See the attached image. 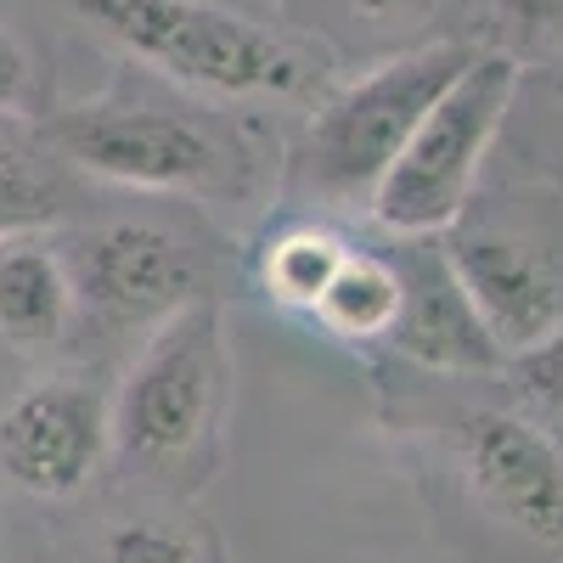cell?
Wrapping results in <instances>:
<instances>
[{
	"instance_id": "6da1fadb",
	"label": "cell",
	"mask_w": 563,
	"mask_h": 563,
	"mask_svg": "<svg viewBox=\"0 0 563 563\" xmlns=\"http://www.w3.org/2000/svg\"><path fill=\"white\" fill-rule=\"evenodd\" d=\"M474 57H479L474 40H429L384 57L361 79L339 85L333 97H321L288 158L294 192L310 198V209L372 203L378 180L400 158L422 113L445 97Z\"/></svg>"
},
{
	"instance_id": "7a4b0ae2",
	"label": "cell",
	"mask_w": 563,
	"mask_h": 563,
	"mask_svg": "<svg viewBox=\"0 0 563 563\" xmlns=\"http://www.w3.org/2000/svg\"><path fill=\"white\" fill-rule=\"evenodd\" d=\"M231 411V344L220 299H198L158 321L113 395V451L147 474L203 485L220 462Z\"/></svg>"
},
{
	"instance_id": "3957f363",
	"label": "cell",
	"mask_w": 563,
	"mask_h": 563,
	"mask_svg": "<svg viewBox=\"0 0 563 563\" xmlns=\"http://www.w3.org/2000/svg\"><path fill=\"white\" fill-rule=\"evenodd\" d=\"M525 90V63L507 45H479V57L456 74V85L422 113L400 158L378 180L366 214L389 238H440V231L474 203L485 158L507 113Z\"/></svg>"
},
{
	"instance_id": "277c9868",
	"label": "cell",
	"mask_w": 563,
	"mask_h": 563,
	"mask_svg": "<svg viewBox=\"0 0 563 563\" xmlns=\"http://www.w3.org/2000/svg\"><path fill=\"white\" fill-rule=\"evenodd\" d=\"M68 7L108 34L135 63L158 68L175 85H192L203 97H294L310 68L288 40H276L243 12H225L214 0H68Z\"/></svg>"
},
{
	"instance_id": "5b68a950",
	"label": "cell",
	"mask_w": 563,
	"mask_h": 563,
	"mask_svg": "<svg viewBox=\"0 0 563 563\" xmlns=\"http://www.w3.org/2000/svg\"><path fill=\"white\" fill-rule=\"evenodd\" d=\"M52 147L108 186L158 198H238L249 158L203 113L169 102H85L57 113Z\"/></svg>"
},
{
	"instance_id": "8992f818",
	"label": "cell",
	"mask_w": 563,
	"mask_h": 563,
	"mask_svg": "<svg viewBox=\"0 0 563 563\" xmlns=\"http://www.w3.org/2000/svg\"><path fill=\"white\" fill-rule=\"evenodd\" d=\"M440 249L507 355L541 344L547 333L563 327L558 214L552 220L519 214V209L474 192V203L440 231Z\"/></svg>"
},
{
	"instance_id": "52a82bcc",
	"label": "cell",
	"mask_w": 563,
	"mask_h": 563,
	"mask_svg": "<svg viewBox=\"0 0 563 563\" xmlns=\"http://www.w3.org/2000/svg\"><path fill=\"white\" fill-rule=\"evenodd\" d=\"M434 434L490 525L563 558V445L552 429L501 406H451Z\"/></svg>"
},
{
	"instance_id": "ba28073f",
	"label": "cell",
	"mask_w": 563,
	"mask_h": 563,
	"mask_svg": "<svg viewBox=\"0 0 563 563\" xmlns=\"http://www.w3.org/2000/svg\"><path fill=\"white\" fill-rule=\"evenodd\" d=\"M63 260L74 276V305L113 333H153L175 310L214 299L209 254L192 231H175L164 220H102L79 231Z\"/></svg>"
},
{
	"instance_id": "9c48e42d",
	"label": "cell",
	"mask_w": 563,
	"mask_h": 563,
	"mask_svg": "<svg viewBox=\"0 0 563 563\" xmlns=\"http://www.w3.org/2000/svg\"><path fill=\"white\" fill-rule=\"evenodd\" d=\"M113 451V400L79 378L29 384L0 411V474L40 501H68Z\"/></svg>"
},
{
	"instance_id": "30bf717a",
	"label": "cell",
	"mask_w": 563,
	"mask_h": 563,
	"mask_svg": "<svg viewBox=\"0 0 563 563\" xmlns=\"http://www.w3.org/2000/svg\"><path fill=\"white\" fill-rule=\"evenodd\" d=\"M400 276H406V299L389 327L395 355L417 361L422 372H440V378H496V372H507V350L496 344L485 316L456 282L440 238H406Z\"/></svg>"
},
{
	"instance_id": "8fae6325",
	"label": "cell",
	"mask_w": 563,
	"mask_h": 563,
	"mask_svg": "<svg viewBox=\"0 0 563 563\" xmlns=\"http://www.w3.org/2000/svg\"><path fill=\"white\" fill-rule=\"evenodd\" d=\"M74 321V276L40 238L0 243V339L12 350H52Z\"/></svg>"
},
{
	"instance_id": "7c38bea8",
	"label": "cell",
	"mask_w": 563,
	"mask_h": 563,
	"mask_svg": "<svg viewBox=\"0 0 563 563\" xmlns=\"http://www.w3.org/2000/svg\"><path fill=\"white\" fill-rule=\"evenodd\" d=\"M350 249H355V243L344 238L333 220H321V214L282 220L271 238L260 243V254H254L260 294H265L276 310H288V316H310L316 299L327 294V282L339 276V265H344Z\"/></svg>"
},
{
	"instance_id": "4fadbf2b",
	"label": "cell",
	"mask_w": 563,
	"mask_h": 563,
	"mask_svg": "<svg viewBox=\"0 0 563 563\" xmlns=\"http://www.w3.org/2000/svg\"><path fill=\"white\" fill-rule=\"evenodd\" d=\"M400 299H406L400 254L350 249L339 276L327 282V294L316 299V310L305 321L316 327V333L339 339V344H389V327L400 316Z\"/></svg>"
},
{
	"instance_id": "5bb4252c",
	"label": "cell",
	"mask_w": 563,
	"mask_h": 563,
	"mask_svg": "<svg viewBox=\"0 0 563 563\" xmlns=\"http://www.w3.org/2000/svg\"><path fill=\"white\" fill-rule=\"evenodd\" d=\"M68 214L63 180L45 169L34 153L0 141V243L7 238H34V231L57 225Z\"/></svg>"
},
{
	"instance_id": "9a60e30c",
	"label": "cell",
	"mask_w": 563,
	"mask_h": 563,
	"mask_svg": "<svg viewBox=\"0 0 563 563\" xmlns=\"http://www.w3.org/2000/svg\"><path fill=\"white\" fill-rule=\"evenodd\" d=\"M507 378H512V395L536 411L541 429L563 440V327L547 333L541 344L507 355Z\"/></svg>"
},
{
	"instance_id": "2e32d148",
	"label": "cell",
	"mask_w": 563,
	"mask_h": 563,
	"mask_svg": "<svg viewBox=\"0 0 563 563\" xmlns=\"http://www.w3.org/2000/svg\"><path fill=\"white\" fill-rule=\"evenodd\" d=\"M102 563H209V547L169 519H124L108 530Z\"/></svg>"
},
{
	"instance_id": "e0dca14e",
	"label": "cell",
	"mask_w": 563,
	"mask_h": 563,
	"mask_svg": "<svg viewBox=\"0 0 563 563\" xmlns=\"http://www.w3.org/2000/svg\"><path fill=\"white\" fill-rule=\"evenodd\" d=\"M490 18L507 40H541L563 34V0H490Z\"/></svg>"
},
{
	"instance_id": "ac0fdd59",
	"label": "cell",
	"mask_w": 563,
	"mask_h": 563,
	"mask_svg": "<svg viewBox=\"0 0 563 563\" xmlns=\"http://www.w3.org/2000/svg\"><path fill=\"white\" fill-rule=\"evenodd\" d=\"M34 102V63L18 45V34L0 29V119H18Z\"/></svg>"
},
{
	"instance_id": "d6986e66",
	"label": "cell",
	"mask_w": 563,
	"mask_h": 563,
	"mask_svg": "<svg viewBox=\"0 0 563 563\" xmlns=\"http://www.w3.org/2000/svg\"><path fill=\"white\" fill-rule=\"evenodd\" d=\"M321 7H327V12H339V18L355 23V29H389V23L422 12L429 0H321Z\"/></svg>"
},
{
	"instance_id": "ffe728a7",
	"label": "cell",
	"mask_w": 563,
	"mask_h": 563,
	"mask_svg": "<svg viewBox=\"0 0 563 563\" xmlns=\"http://www.w3.org/2000/svg\"><path fill=\"white\" fill-rule=\"evenodd\" d=\"M536 85L547 90V102H552V108L563 113V57H558V63H547V68L536 74Z\"/></svg>"
},
{
	"instance_id": "44dd1931",
	"label": "cell",
	"mask_w": 563,
	"mask_h": 563,
	"mask_svg": "<svg viewBox=\"0 0 563 563\" xmlns=\"http://www.w3.org/2000/svg\"><path fill=\"white\" fill-rule=\"evenodd\" d=\"M558 445H563V440H558Z\"/></svg>"
}]
</instances>
